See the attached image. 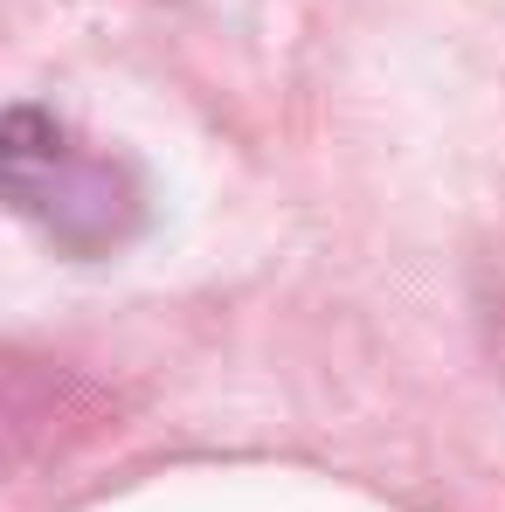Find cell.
Wrapping results in <instances>:
<instances>
[{"label": "cell", "instance_id": "obj_1", "mask_svg": "<svg viewBox=\"0 0 505 512\" xmlns=\"http://www.w3.org/2000/svg\"><path fill=\"white\" fill-rule=\"evenodd\" d=\"M0 180L28 222H42L63 250L97 256L132 236L139 187L132 173L111 167L104 153L77 146V132L35 104H14L0 125Z\"/></svg>", "mask_w": 505, "mask_h": 512}]
</instances>
